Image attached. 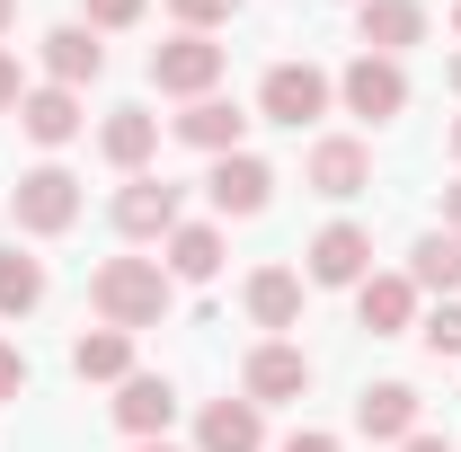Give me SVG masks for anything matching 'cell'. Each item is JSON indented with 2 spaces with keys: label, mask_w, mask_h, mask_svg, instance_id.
<instances>
[{
  "label": "cell",
  "mask_w": 461,
  "mask_h": 452,
  "mask_svg": "<svg viewBox=\"0 0 461 452\" xmlns=\"http://www.w3.org/2000/svg\"><path fill=\"white\" fill-rule=\"evenodd\" d=\"M417 338L435 346V355H461V302H444V311H426V329Z\"/></svg>",
  "instance_id": "d4e9b609"
},
{
  "label": "cell",
  "mask_w": 461,
  "mask_h": 452,
  "mask_svg": "<svg viewBox=\"0 0 461 452\" xmlns=\"http://www.w3.org/2000/svg\"><path fill=\"white\" fill-rule=\"evenodd\" d=\"M18 124L54 151V142H71L80 133V89H36V98H18Z\"/></svg>",
  "instance_id": "ac0fdd59"
},
{
  "label": "cell",
  "mask_w": 461,
  "mask_h": 452,
  "mask_svg": "<svg viewBox=\"0 0 461 452\" xmlns=\"http://www.w3.org/2000/svg\"><path fill=\"white\" fill-rule=\"evenodd\" d=\"M177 18H186V36H204V27L230 18V0H177Z\"/></svg>",
  "instance_id": "484cf974"
},
{
  "label": "cell",
  "mask_w": 461,
  "mask_h": 452,
  "mask_svg": "<svg viewBox=\"0 0 461 452\" xmlns=\"http://www.w3.org/2000/svg\"><path fill=\"white\" fill-rule=\"evenodd\" d=\"M213 267H222V231H213V222H177L169 231V276L177 284H204Z\"/></svg>",
  "instance_id": "7402d4cb"
},
{
  "label": "cell",
  "mask_w": 461,
  "mask_h": 452,
  "mask_svg": "<svg viewBox=\"0 0 461 452\" xmlns=\"http://www.w3.org/2000/svg\"><path fill=\"white\" fill-rule=\"evenodd\" d=\"M151 142H160V115H142V107H115L107 133H98V151H107L115 169H142V160H151Z\"/></svg>",
  "instance_id": "ffe728a7"
},
{
  "label": "cell",
  "mask_w": 461,
  "mask_h": 452,
  "mask_svg": "<svg viewBox=\"0 0 461 452\" xmlns=\"http://www.w3.org/2000/svg\"><path fill=\"white\" fill-rule=\"evenodd\" d=\"M355 311H364L373 338H400L408 320H417V284H408V276H364V284H355Z\"/></svg>",
  "instance_id": "30bf717a"
},
{
  "label": "cell",
  "mask_w": 461,
  "mask_h": 452,
  "mask_svg": "<svg viewBox=\"0 0 461 452\" xmlns=\"http://www.w3.org/2000/svg\"><path fill=\"white\" fill-rule=\"evenodd\" d=\"M408 284H426V293H453L461 284V240L453 231H426V240L408 249Z\"/></svg>",
  "instance_id": "603a6c76"
},
{
  "label": "cell",
  "mask_w": 461,
  "mask_h": 452,
  "mask_svg": "<svg viewBox=\"0 0 461 452\" xmlns=\"http://www.w3.org/2000/svg\"><path fill=\"white\" fill-rule=\"evenodd\" d=\"M9 213H18V231H71V213H80V177L71 169H27L18 186H9Z\"/></svg>",
  "instance_id": "7a4b0ae2"
},
{
  "label": "cell",
  "mask_w": 461,
  "mask_h": 452,
  "mask_svg": "<svg viewBox=\"0 0 461 452\" xmlns=\"http://www.w3.org/2000/svg\"><path fill=\"white\" fill-rule=\"evenodd\" d=\"M240 124H249L240 107H222V98H195V107L177 115V142H195V151H213V160H222V151H240Z\"/></svg>",
  "instance_id": "e0dca14e"
},
{
  "label": "cell",
  "mask_w": 461,
  "mask_h": 452,
  "mask_svg": "<svg viewBox=\"0 0 461 452\" xmlns=\"http://www.w3.org/2000/svg\"><path fill=\"white\" fill-rule=\"evenodd\" d=\"M204 186H213V213H267V195H276V169H267V160H249V151H222Z\"/></svg>",
  "instance_id": "52a82bcc"
},
{
  "label": "cell",
  "mask_w": 461,
  "mask_h": 452,
  "mask_svg": "<svg viewBox=\"0 0 461 452\" xmlns=\"http://www.w3.org/2000/svg\"><path fill=\"white\" fill-rule=\"evenodd\" d=\"M400 452H453V444H444V435H408Z\"/></svg>",
  "instance_id": "1f68e13d"
},
{
  "label": "cell",
  "mask_w": 461,
  "mask_h": 452,
  "mask_svg": "<svg viewBox=\"0 0 461 452\" xmlns=\"http://www.w3.org/2000/svg\"><path fill=\"white\" fill-rule=\"evenodd\" d=\"M98 62H107V45H98L89 27H54V36H45V71H54V89L98 80Z\"/></svg>",
  "instance_id": "2e32d148"
},
{
  "label": "cell",
  "mask_w": 461,
  "mask_h": 452,
  "mask_svg": "<svg viewBox=\"0 0 461 452\" xmlns=\"http://www.w3.org/2000/svg\"><path fill=\"white\" fill-rule=\"evenodd\" d=\"M169 417H177V391L160 382V373H124V391H115V426H124V435H142V444H151Z\"/></svg>",
  "instance_id": "9c48e42d"
},
{
  "label": "cell",
  "mask_w": 461,
  "mask_h": 452,
  "mask_svg": "<svg viewBox=\"0 0 461 452\" xmlns=\"http://www.w3.org/2000/svg\"><path fill=\"white\" fill-rule=\"evenodd\" d=\"M195 444H204V452H258V444H267L258 399H213V408H204V426H195Z\"/></svg>",
  "instance_id": "5bb4252c"
},
{
  "label": "cell",
  "mask_w": 461,
  "mask_h": 452,
  "mask_svg": "<svg viewBox=\"0 0 461 452\" xmlns=\"http://www.w3.org/2000/svg\"><path fill=\"white\" fill-rule=\"evenodd\" d=\"M115 231H124V240H169L177 231V186L169 177H133V186L115 195Z\"/></svg>",
  "instance_id": "8992f818"
},
{
  "label": "cell",
  "mask_w": 461,
  "mask_h": 452,
  "mask_svg": "<svg viewBox=\"0 0 461 452\" xmlns=\"http://www.w3.org/2000/svg\"><path fill=\"white\" fill-rule=\"evenodd\" d=\"M285 452H338V435H293Z\"/></svg>",
  "instance_id": "f546056e"
},
{
  "label": "cell",
  "mask_w": 461,
  "mask_h": 452,
  "mask_svg": "<svg viewBox=\"0 0 461 452\" xmlns=\"http://www.w3.org/2000/svg\"><path fill=\"white\" fill-rule=\"evenodd\" d=\"M89 302H98V320L107 329H151L160 311H169V276H160V258H107L98 276H89Z\"/></svg>",
  "instance_id": "6da1fadb"
},
{
  "label": "cell",
  "mask_w": 461,
  "mask_h": 452,
  "mask_svg": "<svg viewBox=\"0 0 461 452\" xmlns=\"http://www.w3.org/2000/svg\"><path fill=\"white\" fill-rule=\"evenodd\" d=\"M142 18V0H89V27H133Z\"/></svg>",
  "instance_id": "4316f807"
},
{
  "label": "cell",
  "mask_w": 461,
  "mask_h": 452,
  "mask_svg": "<svg viewBox=\"0 0 461 452\" xmlns=\"http://www.w3.org/2000/svg\"><path fill=\"white\" fill-rule=\"evenodd\" d=\"M249 320H258V329H293V320H302V276H293V267H258V276H249Z\"/></svg>",
  "instance_id": "9a60e30c"
},
{
  "label": "cell",
  "mask_w": 461,
  "mask_h": 452,
  "mask_svg": "<svg viewBox=\"0 0 461 452\" xmlns=\"http://www.w3.org/2000/svg\"><path fill=\"white\" fill-rule=\"evenodd\" d=\"M133 452H169V444H133Z\"/></svg>",
  "instance_id": "836d02e7"
},
{
  "label": "cell",
  "mask_w": 461,
  "mask_h": 452,
  "mask_svg": "<svg viewBox=\"0 0 461 452\" xmlns=\"http://www.w3.org/2000/svg\"><path fill=\"white\" fill-rule=\"evenodd\" d=\"M453 151H461V124H453Z\"/></svg>",
  "instance_id": "d590c367"
},
{
  "label": "cell",
  "mask_w": 461,
  "mask_h": 452,
  "mask_svg": "<svg viewBox=\"0 0 461 452\" xmlns=\"http://www.w3.org/2000/svg\"><path fill=\"white\" fill-rule=\"evenodd\" d=\"M213 80H222V45L213 36H169L151 54V89H169V98H204Z\"/></svg>",
  "instance_id": "5b68a950"
},
{
  "label": "cell",
  "mask_w": 461,
  "mask_h": 452,
  "mask_svg": "<svg viewBox=\"0 0 461 452\" xmlns=\"http://www.w3.org/2000/svg\"><path fill=\"white\" fill-rule=\"evenodd\" d=\"M18 98H27V89H18V62L0 54V107H18Z\"/></svg>",
  "instance_id": "f1b7e54d"
},
{
  "label": "cell",
  "mask_w": 461,
  "mask_h": 452,
  "mask_svg": "<svg viewBox=\"0 0 461 452\" xmlns=\"http://www.w3.org/2000/svg\"><path fill=\"white\" fill-rule=\"evenodd\" d=\"M453 89H461V62H453Z\"/></svg>",
  "instance_id": "e575fe53"
},
{
  "label": "cell",
  "mask_w": 461,
  "mask_h": 452,
  "mask_svg": "<svg viewBox=\"0 0 461 452\" xmlns=\"http://www.w3.org/2000/svg\"><path fill=\"white\" fill-rule=\"evenodd\" d=\"M364 276H373V240L355 222H329L311 240V284H364Z\"/></svg>",
  "instance_id": "ba28073f"
},
{
  "label": "cell",
  "mask_w": 461,
  "mask_h": 452,
  "mask_svg": "<svg viewBox=\"0 0 461 452\" xmlns=\"http://www.w3.org/2000/svg\"><path fill=\"white\" fill-rule=\"evenodd\" d=\"M311 391V364H302V346H258L249 355V399L267 408V399H302Z\"/></svg>",
  "instance_id": "4fadbf2b"
},
{
  "label": "cell",
  "mask_w": 461,
  "mask_h": 452,
  "mask_svg": "<svg viewBox=\"0 0 461 452\" xmlns=\"http://www.w3.org/2000/svg\"><path fill=\"white\" fill-rule=\"evenodd\" d=\"M9 18H18V0H0V36H9Z\"/></svg>",
  "instance_id": "d6a6232c"
},
{
  "label": "cell",
  "mask_w": 461,
  "mask_h": 452,
  "mask_svg": "<svg viewBox=\"0 0 461 452\" xmlns=\"http://www.w3.org/2000/svg\"><path fill=\"white\" fill-rule=\"evenodd\" d=\"M355 426H364L373 444H408V435H417V391H408V382L364 391V399H355Z\"/></svg>",
  "instance_id": "8fae6325"
},
{
  "label": "cell",
  "mask_w": 461,
  "mask_h": 452,
  "mask_svg": "<svg viewBox=\"0 0 461 452\" xmlns=\"http://www.w3.org/2000/svg\"><path fill=\"white\" fill-rule=\"evenodd\" d=\"M338 98L364 115V124H391V115L408 107V71L391 54H355V62H346V80H338Z\"/></svg>",
  "instance_id": "277c9868"
},
{
  "label": "cell",
  "mask_w": 461,
  "mask_h": 452,
  "mask_svg": "<svg viewBox=\"0 0 461 452\" xmlns=\"http://www.w3.org/2000/svg\"><path fill=\"white\" fill-rule=\"evenodd\" d=\"M320 107H329V71H311V62H276V71L258 80V115H267V124H293V133H302Z\"/></svg>",
  "instance_id": "3957f363"
},
{
  "label": "cell",
  "mask_w": 461,
  "mask_h": 452,
  "mask_svg": "<svg viewBox=\"0 0 461 452\" xmlns=\"http://www.w3.org/2000/svg\"><path fill=\"white\" fill-rule=\"evenodd\" d=\"M417 36H426V9H417V0H364V54L400 62Z\"/></svg>",
  "instance_id": "7c38bea8"
},
{
  "label": "cell",
  "mask_w": 461,
  "mask_h": 452,
  "mask_svg": "<svg viewBox=\"0 0 461 452\" xmlns=\"http://www.w3.org/2000/svg\"><path fill=\"white\" fill-rule=\"evenodd\" d=\"M27 391V355H18V346H0V399H18Z\"/></svg>",
  "instance_id": "83f0119b"
},
{
  "label": "cell",
  "mask_w": 461,
  "mask_h": 452,
  "mask_svg": "<svg viewBox=\"0 0 461 452\" xmlns=\"http://www.w3.org/2000/svg\"><path fill=\"white\" fill-rule=\"evenodd\" d=\"M444 231L461 240V186H444Z\"/></svg>",
  "instance_id": "4dcf8cb0"
},
{
  "label": "cell",
  "mask_w": 461,
  "mask_h": 452,
  "mask_svg": "<svg viewBox=\"0 0 461 452\" xmlns=\"http://www.w3.org/2000/svg\"><path fill=\"white\" fill-rule=\"evenodd\" d=\"M45 302V267L27 249H0V311H36Z\"/></svg>",
  "instance_id": "cb8c5ba5"
},
{
  "label": "cell",
  "mask_w": 461,
  "mask_h": 452,
  "mask_svg": "<svg viewBox=\"0 0 461 452\" xmlns=\"http://www.w3.org/2000/svg\"><path fill=\"white\" fill-rule=\"evenodd\" d=\"M453 27H461V9H453Z\"/></svg>",
  "instance_id": "8d00e7d4"
},
{
  "label": "cell",
  "mask_w": 461,
  "mask_h": 452,
  "mask_svg": "<svg viewBox=\"0 0 461 452\" xmlns=\"http://www.w3.org/2000/svg\"><path fill=\"white\" fill-rule=\"evenodd\" d=\"M71 373H80V382H124V373H133V338H124V329H89V338L71 346Z\"/></svg>",
  "instance_id": "44dd1931"
},
{
  "label": "cell",
  "mask_w": 461,
  "mask_h": 452,
  "mask_svg": "<svg viewBox=\"0 0 461 452\" xmlns=\"http://www.w3.org/2000/svg\"><path fill=\"white\" fill-rule=\"evenodd\" d=\"M364 177H373V160H364V142H320V151H311V186H320V195H364Z\"/></svg>",
  "instance_id": "d6986e66"
}]
</instances>
